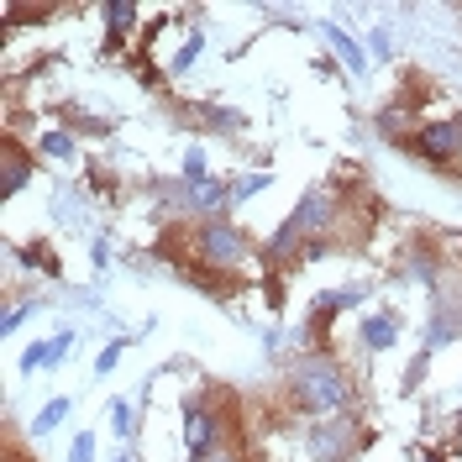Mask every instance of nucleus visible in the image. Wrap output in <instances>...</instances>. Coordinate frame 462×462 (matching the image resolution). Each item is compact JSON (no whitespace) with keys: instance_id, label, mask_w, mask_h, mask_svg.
<instances>
[{"instance_id":"f257e3e1","label":"nucleus","mask_w":462,"mask_h":462,"mask_svg":"<svg viewBox=\"0 0 462 462\" xmlns=\"http://www.w3.org/2000/svg\"><path fill=\"white\" fill-rule=\"evenodd\" d=\"M284 404L305 420H326V415H346L357 404V383L342 368V357L331 346H316L305 357H294L284 374Z\"/></svg>"},{"instance_id":"f03ea898","label":"nucleus","mask_w":462,"mask_h":462,"mask_svg":"<svg viewBox=\"0 0 462 462\" xmlns=\"http://www.w3.org/2000/svg\"><path fill=\"white\" fill-rule=\"evenodd\" d=\"M189 263L221 279H253L247 268L263 263V242L236 221H195L189 226Z\"/></svg>"},{"instance_id":"7ed1b4c3","label":"nucleus","mask_w":462,"mask_h":462,"mask_svg":"<svg viewBox=\"0 0 462 462\" xmlns=\"http://www.w3.org/2000/svg\"><path fill=\"white\" fill-rule=\"evenodd\" d=\"M404 158L426 163L431 173H462V111L452 116H426L415 126V137L400 143Z\"/></svg>"},{"instance_id":"20e7f679","label":"nucleus","mask_w":462,"mask_h":462,"mask_svg":"<svg viewBox=\"0 0 462 462\" xmlns=\"http://www.w3.org/2000/svg\"><path fill=\"white\" fill-rule=\"evenodd\" d=\"M374 436L363 431L357 410L346 415H326V420H305V457L310 462H352L368 452Z\"/></svg>"},{"instance_id":"39448f33","label":"nucleus","mask_w":462,"mask_h":462,"mask_svg":"<svg viewBox=\"0 0 462 462\" xmlns=\"http://www.w3.org/2000/svg\"><path fill=\"white\" fill-rule=\"evenodd\" d=\"M37 163H42V158H37L22 137H5V147H0V195L16 200L32 179H37Z\"/></svg>"},{"instance_id":"423d86ee","label":"nucleus","mask_w":462,"mask_h":462,"mask_svg":"<svg viewBox=\"0 0 462 462\" xmlns=\"http://www.w3.org/2000/svg\"><path fill=\"white\" fill-rule=\"evenodd\" d=\"M100 16H106V42H100V53L116 58L132 37H143V5H132V0H106L100 5Z\"/></svg>"},{"instance_id":"0eeeda50","label":"nucleus","mask_w":462,"mask_h":462,"mask_svg":"<svg viewBox=\"0 0 462 462\" xmlns=\"http://www.w3.org/2000/svg\"><path fill=\"white\" fill-rule=\"evenodd\" d=\"M400 331H404V320H400L394 305H378V310H363V316H357V346L374 352V357L400 342Z\"/></svg>"},{"instance_id":"6e6552de","label":"nucleus","mask_w":462,"mask_h":462,"mask_svg":"<svg viewBox=\"0 0 462 462\" xmlns=\"http://www.w3.org/2000/svg\"><path fill=\"white\" fill-rule=\"evenodd\" d=\"M316 32L326 37V48H331V58L342 63L352 79H363L368 69H374V58H368V48H363V37H352L346 27H337V22H316Z\"/></svg>"},{"instance_id":"1a4fd4ad","label":"nucleus","mask_w":462,"mask_h":462,"mask_svg":"<svg viewBox=\"0 0 462 462\" xmlns=\"http://www.w3.org/2000/svg\"><path fill=\"white\" fill-rule=\"evenodd\" d=\"M184 121H195V126L210 132V137H236V132H247V116L221 106V100H195V106L184 111Z\"/></svg>"},{"instance_id":"9d476101","label":"nucleus","mask_w":462,"mask_h":462,"mask_svg":"<svg viewBox=\"0 0 462 462\" xmlns=\"http://www.w3.org/2000/svg\"><path fill=\"white\" fill-rule=\"evenodd\" d=\"M74 342H79V331H69V326L53 331L48 342H32L27 352H22V374H53L58 363H63V352H69Z\"/></svg>"},{"instance_id":"9b49d317","label":"nucleus","mask_w":462,"mask_h":462,"mask_svg":"<svg viewBox=\"0 0 462 462\" xmlns=\"http://www.w3.org/2000/svg\"><path fill=\"white\" fill-rule=\"evenodd\" d=\"M404 273H410V279H420L426 289H436L447 273H452V268L441 263V253H436L426 236H415V242H410V253H404Z\"/></svg>"},{"instance_id":"f8f14e48","label":"nucleus","mask_w":462,"mask_h":462,"mask_svg":"<svg viewBox=\"0 0 462 462\" xmlns=\"http://www.w3.org/2000/svg\"><path fill=\"white\" fill-rule=\"evenodd\" d=\"M11 263H16L22 273H37V279H63V258H58L48 242H22V247H11Z\"/></svg>"},{"instance_id":"ddd939ff","label":"nucleus","mask_w":462,"mask_h":462,"mask_svg":"<svg viewBox=\"0 0 462 462\" xmlns=\"http://www.w3.org/2000/svg\"><path fill=\"white\" fill-rule=\"evenodd\" d=\"M368 305V284H346V289H320L316 305H310V316L320 320H337L342 310H363Z\"/></svg>"},{"instance_id":"4468645a","label":"nucleus","mask_w":462,"mask_h":462,"mask_svg":"<svg viewBox=\"0 0 462 462\" xmlns=\"http://www.w3.org/2000/svg\"><path fill=\"white\" fill-rule=\"evenodd\" d=\"M32 152H37V158H48V163H74L79 137H74L69 126H48V132H37V137H32Z\"/></svg>"},{"instance_id":"2eb2a0df","label":"nucleus","mask_w":462,"mask_h":462,"mask_svg":"<svg viewBox=\"0 0 462 462\" xmlns=\"http://www.w3.org/2000/svg\"><path fill=\"white\" fill-rule=\"evenodd\" d=\"M58 11H69V5H32V0H5V37L22 27H48V16H58Z\"/></svg>"},{"instance_id":"dca6fc26","label":"nucleus","mask_w":462,"mask_h":462,"mask_svg":"<svg viewBox=\"0 0 462 462\" xmlns=\"http://www.w3.org/2000/svg\"><path fill=\"white\" fill-rule=\"evenodd\" d=\"M205 42H210V32H205V27H195L189 37H184V42H179V53L163 63V69H169V79H184V74L200 63V58H205Z\"/></svg>"},{"instance_id":"f3484780","label":"nucleus","mask_w":462,"mask_h":462,"mask_svg":"<svg viewBox=\"0 0 462 462\" xmlns=\"http://www.w3.org/2000/svg\"><path fill=\"white\" fill-rule=\"evenodd\" d=\"M69 410H74V394H53V400H48L42 410H37V415H32V436L58 431V426L69 420Z\"/></svg>"},{"instance_id":"a211bd4d","label":"nucleus","mask_w":462,"mask_h":462,"mask_svg":"<svg viewBox=\"0 0 462 462\" xmlns=\"http://www.w3.org/2000/svg\"><path fill=\"white\" fill-rule=\"evenodd\" d=\"M263 189H273V169L236 173V179H231V205H247V200H258Z\"/></svg>"},{"instance_id":"6ab92c4d","label":"nucleus","mask_w":462,"mask_h":462,"mask_svg":"<svg viewBox=\"0 0 462 462\" xmlns=\"http://www.w3.org/2000/svg\"><path fill=\"white\" fill-rule=\"evenodd\" d=\"M179 179L189 184V189H200V184H210L216 173H210V158H205V147H184V163H179Z\"/></svg>"},{"instance_id":"aec40b11","label":"nucleus","mask_w":462,"mask_h":462,"mask_svg":"<svg viewBox=\"0 0 462 462\" xmlns=\"http://www.w3.org/2000/svg\"><path fill=\"white\" fill-rule=\"evenodd\" d=\"M426 374H431V346H420L410 363H404V378H400V400H415V389L426 383Z\"/></svg>"},{"instance_id":"412c9836","label":"nucleus","mask_w":462,"mask_h":462,"mask_svg":"<svg viewBox=\"0 0 462 462\" xmlns=\"http://www.w3.org/2000/svg\"><path fill=\"white\" fill-rule=\"evenodd\" d=\"M111 431L116 441H137V400H111Z\"/></svg>"},{"instance_id":"4be33fe9","label":"nucleus","mask_w":462,"mask_h":462,"mask_svg":"<svg viewBox=\"0 0 462 462\" xmlns=\"http://www.w3.org/2000/svg\"><path fill=\"white\" fill-rule=\"evenodd\" d=\"M126 346H132V337H111V342L100 346V357H95V378H111L116 368H121V357H126Z\"/></svg>"},{"instance_id":"5701e85b","label":"nucleus","mask_w":462,"mask_h":462,"mask_svg":"<svg viewBox=\"0 0 462 462\" xmlns=\"http://www.w3.org/2000/svg\"><path fill=\"white\" fill-rule=\"evenodd\" d=\"M37 305H42L37 294H27V300H11V305H5V320H0V331H5V337H16V331L27 326V316L37 310Z\"/></svg>"},{"instance_id":"b1692460","label":"nucleus","mask_w":462,"mask_h":462,"mask_svg":"<svg viewBox=\"0 0 462 462\" xmlns=\"http://www.w3.org/2000/svg\"><path fill=\"white\" fill-rule=\"evenodd\" d=\"M363 48H368V58H374V69H378V63H394V37H389L383 27H368Z\"/></svg>"},{"instance_id":"393cba45","label":"nucleus","mask_w":462,"mask_h":462,"mask_svg":"<svg viewBox=\"0 0 462 462\" xmlns=\"http://www.w3.org/2000/svg\"><path fill=\"white\" fill-rule=\"evenodd\" d=\"M69 462H95V436L89 431H79L69 441Z\"/></svg>"},{"instance_id":"a878e982","label":"nucleus","mask_w":462,"mask_h":462,"mask_svg":"<svg viewBox=\"0 0 462 462\" xmlns=\"http://www.w3.org/2000/svg\"><path fill=\"white\" fill-rule=\"evenodd\" d=\"M89 263H95L100 273L111 268V236H95V242H89Z\"/></svg>"},{"instance_id":"bb28decb","label":"nucleus","mask_w":462,"mask_h":462,"mask_svg":"<svg viewBox=\"0 0 462 462\" xmlns=\"http://www.w3.org/2000/svg\"><path fill=\"white\" fill-rule=\"evenodd\" d=\"M205 462H253V457H247V436H242V441H231V447H221L216 457H205Z\"/></svg>"},{"instance_id":"cd10ccee","label":"nucleus","mask_w":462,"mask_h":462,"mask_svg":"<svg viewBox=\"0 0 462 462\" xmlns=\"http://www.w3.org/2000/svg\"><path fill=\"white\" fill-rule=\"evenodd\" d=\"M5 462H27V457H22V452H16V447H11V452H5Z\"/></svg>"},{"instance_id":"c85d7f7f","label":"nucleus","mask_w":462,"mask_h":462,"mask_svg":"<svg viewBox=\"0 0 462 462\" xmlns=\"http://www.w3.org/2000/svg\"><path fill=\"white\" fill-rule=\"evenodd\" d=\"M116 462H137V457H132V452H116Z\"/></svg>"}]
</instances>
